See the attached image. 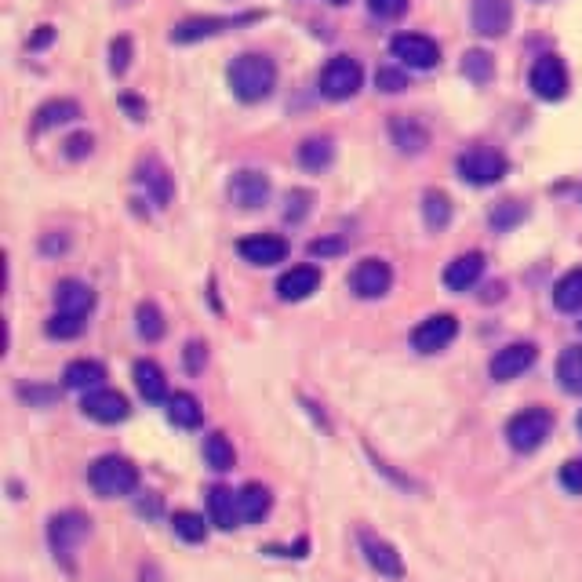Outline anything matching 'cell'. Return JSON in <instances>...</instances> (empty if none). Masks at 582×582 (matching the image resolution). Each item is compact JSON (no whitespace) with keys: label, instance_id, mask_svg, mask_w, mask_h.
I'll list each match as a JSON object with an SVG mask.
<instances>
[{"label":"cell","instance_id":"cell-20","mask_svg":"<svg viewBox=\"0 0 582 582\" xmlns=\"http://www.w3.org/2000/svg\"><path fill=\"white\" fill-rule=\"evenodd\" d=\"M208 510H211V524H219L222 532H230L241 524V506H237V492L215 484L208 492Z\"/></svg>","mask_w":582,"mask_h":582},{"label":"cell","instance_id":"cell-46","mask_svg":"<svg viewBox=\"0 0 582 582\" xmlns=\"http://www.w3.org/2000/svg\"><path fill=\"white\" fill-rule=\"evenodd\" d=\"M328 4H346V0H328Z\"/></svg>","mask_w":582,"mask_h":582},{"label":"cell","instance_id":"cell-38","mask_svg":"<svg viewBox=\"0 0 582 582\" xmlns=\"http://www.w3.org/2000/svg\"><path fill=\"white\" fill-rule=\"evenodd\" d=\"M524 215H528V211H524L521 201H502L499 208L492 211V226L495 230H510V226H517Z\"/></svg>","mask_w":582,"mask_h":582},{"label":"cell","instance_id":"cell-31","mask_svg":"<svg viewBox=\"0 0 582 582\" xmlns=\"http://www.w3.org/2000/svg\"><path fill=\"white\" fill-rule=\"evenodd\" d=\"M204 462H208L215 473H226L233 470V462H237V455H233V444L226 441V433H211L208 441H204Z\"/></svg>","mask_w":582,"mask_h":582},{"label":"cell","instance_id":"cell-18","mask_svg":"<svg viewBox=\"0 0 582 582\" xmlns=\"http://www.w3.org/2000/svg\"><path fill=\"white\" fill-rule=\"evenodd\" d=\"M484 273V255L481 251H466L459 259H452L444 266V288L448 291H470L473 284L481 281Z\"/></svg>","mask_w":582,"mask_h":582},{"label":"cell","instance_id":"cell-49","mask_svg":"<svg viewBox=\"0 0 582 582\" xmlns=\"http://www.w3.org/2000/svg\"><path fill=\"white\" fill-rule=\"evenodd\" d=\"M579 201H582V190H579Z\"/></svg>","mask_w":582,"mask_h":582},{"label":"cell","instance_id":"cell-14","mask_svg":"<svg viewBox=\"0 0 582 582\" xmlns=\"http://www.w3.org/2000/svg\"><path fill=\"white\" fill-rule=\"evenodd\" d=\"M128 397L117 390H91L84 393V415L95 422H106V426H113V422H124L128 419Z\"/></svg>","mask_w":582,"mask_h":582},{"label":"cell","instance_id":"cell-32","mask_svg":"<svg viewBox=\"0 0 582 582\" xmlns=\"http://www.w3.org/2000/svg\"><path fill=\"white\" fill-rule=\"evenodd\" d=\"M332 157H335L332 139H306V142L299 146V161H302V168H310V171L328 168V164H332Z\"/></svg>","mask_w":582,"mask_h":582},{"label":"cell","instance_id":"cell-3","mask_svg":"<svg viewBox=\"0 0 582 582\" xmlns=\"http://www.w3.org/2000/svg\"><path fill=\"white\" fill-rule=\"evenodd\" d=\"M550 430H553V415L546 408H524V412H517L506 422V441H510L513 452L528 455L546 444Z\"/></svg>","mask_w":582,"mask_h":582},{"label":"cell","instance_id":"cell-36","mask_svg":"<svg viewBox=\"0 0 582 582\" xmlns=\"http://www.w3.org/2000/svg\"><path fill=\"white\" fill-rule=\"evenodd\" d=\"M135 317H139V335L146 342H157L164 335V317H161V310H157L153 302H142Z\"/></svg>","mask_w":582,"mask_h":582},{"label":"cell","instance_id":"cell-25","mask_svg":"<svg viewBox=\"0 0 582 582\" xmlns=\"http://www.w3.org/2000/svg\"><path fill=\"white\" fill-rule=\"evenodd\" d=\"M553 306L561 313H579L582 310V270L564 273L561 281L553 284Z\"/></svg>","mask_w":582,"mask_h":582},{"label":"cell","instance_id":"cell-2","mask_svg":"<svg viewBox=\"0 0 582 582\" xmlns=\"http://www.w3.org/2000/svg\"><path fill=\"white\" fill-rule=\"evenodd\" d=\"M88 481L102 499H121V495H131L139 488V470L124 455H102L91 466Z\"/></svg>","mask_w":582,"mask_h":582},{"label":"cell","instance_id":"cell-50","mask_svg":"<svg viewBox=\"0 0 582 582\" xmlns=\"http://www.w3.org/2000/svg\"><path fill=\"white\" fill-rule=\"evenodd\" d=\"M579 328H582V321H579Z\"/></svg>","mask_w":582,"mask_h":582},{"label":"cell","instance_id":"cell-40","mask_svg":"<svg viewBox=\"0 0 582 582\" xmlns=\"http://www.w3.org/2000/svg\"><path fill=\"white\" fill-rule=\"evenodd\" d=\"M375 84H379L382 91H390V95H393V91L408 88V77H404L401 70H393V66H382V70L375 73Z\"/></svg>","mask_w":582,"mask_h":582},{"label":"cell","instance_id":"cell-9","mask_svg":"<svg viewBox=\"0 0 582 582\" xmlns=\"http://www.w3.org/2000/svg\"><path fill=\"white\" fill-rule=\"evenodd\" d=\"M532 91L539 99L546 102H557L568 95V70H564V62L557 55H539L532 66V77H528Z\"/></svg>","mask_w":582,"mask_h":582},{"label":"cell","instance_id":"cell-15","mask_svg":"<svg viewBox=\"0 0 582 582\" xmlns=\"http://www.w3.org/2000/svg\"><path fill=\"white\" fill-rule=\"evenodd\" d=\"M251 19H259V15H222V19H186L179 22L175 30H171V41L175 44H193V41H204V37H215V33L222 30H230V26H241V22H251Z\"/></svg>","mask_w":582,"mask_h":582},{"label":"cell","instance_id":"cell-47","mask_svg":"<svg viewBox=\"0 0 582 582\" xmlns=\"http://www.w3.org/2000/svg\"><path fill=\"white\" fill-rule=\"evenodd\" d=\"M579 433H582V415H579Z\"/></svg>","mask_w":582,"mask_h":582},{"label":"cell","instance_id":"cell-8","mask_svg":"<svg viewBox=\"0 0 582 582\" xmlns=\"http://www.w3.org/2000/svg\"><path fill=\"white\" fill-rule=\"evenodd\" d=\"M393 284L390 262L382 259H361L350 273V291L357 299H382Z\"/></svg>","mask_w":582,"mask_h":582},{"label":"cell","instance_id":"cell-45","mask_svg":"<svg viewBox=\"0 0 582 582\" xmlns=\"http://www.w3.org/2000/svg\"><path fill=\"white\" fill-rule=\"evenodd\" d=\"M342 244L339 241H313L310 244V255H332V251H339Z\"/></svg>","mask_w":582,"mask_h":582},{"label":"cell","instance_id":"cell-5","mask_svg":"<svg viewBox=\"0 0 582 582\" xmlns=\"http://www.w3.org/2000/svg\"><path fill=\"white\" fill-rule=\"evenodd\" d=\"M88 517L77 510H66V513H55L48 524V539H51V550H55V557L59 561L70 564L73 553L81 550V542L88 539Z\"/></svg>","mask_w":582,"mask_h":582},{"label":"cell","instance_id":"cell-37","mask_svg":"<svg viewBox=\"0 0 582 582\" xmlns=\"http://www.w3.org/2000/svg\"><path fill=\"white\" fill-rule=\"evenodd\" d=\"M84 321H88V317H73V313H55L44 332H48L51 339H77V335L84 332Z\"/></svg>","mask_w":582,"mask_h":582},{"label":"cell","instance_id":"cell-26","mask_svg":"<svg viewBox=\"0 0 582 582\" xmlns=\"http://www.w3.org/2000/svg\"><path fill=\"white\" fill-rule=\"evenodd\" d=\"M139 182L153 193V201L157 204L171 201V175H168V168H164L161 161H153V157L150 161H142L139 164Z\"/></svg>","mask_w":582,"mask_h":582},{"label":"cell","instance_id":"cell-23","mask_svg":"<svg viewBox=\"0 0 582 582\" xmlns=\"http://www.w3.org/2000/svg\"><path fill=\"white\" fill-rule=\"evenodd\" d=\"M237 506H241V521L259 524L273 506L270 488H262V484H244L241 492H237Z\"/></svg>","mask_w":582,"mask_h":582},{"label":"cell","instance_id":"cell-7","mask_svg":"<svg viewBox=\"0 0 582 582\" xmlns=\"http://www.w3.org/2000/svg\"><path fill=\"white\" fill-rule=\"evenodd\" d=\"M390 51H393V59L401 62V66H408V70H433V66L441 62L437 41L422 37V33H397L390 41Z\"/></svg>","mask_w":582,"mask_h":582},{"label":"cell","instance_id":"cell-19","mask_svg":"<svg viewBox=\"0 0 582 582\" xmlns=\"http://www.w3.org/2000/svg\"><path fill=\"white\" fill-rule=\"evenodd\" d=\"M317 288H321V270H317V266H291L281 281H277V295H281L284 302L310 299Z\"/></svg>","mask_w":582,"mask_h":582},{"label":"cell","instance_id":"cell-10","mask_svg":"<svg viewBox=\"0 0 582 582\" xmlns=\"http://www.w3.org/2000/svg\"><path fill=\"white\" fill-rule=\"evenodd\" d=\"M357 542H361L364 561L372 564L382 579H401V575H404V561H401V553H397V546H393V542H386L382 535L368 532V528H361Z\"/></svg>","mask_w":582,"mask_h":582},{"label":"cell","instance_id":"cell-16","mask_svg":"<svg viewBox=\"0 0 582 582\" xmlns=\"http://www.w3.org/2000/svg\"><path fill=\"white\" fill-rule=\"evenodd\" d=\"M237 251H241V259L251 262V266H277L288 255V244L277 233H255V237H244L237 244Z\"/></svg>","mask_w":582,"mask_h":582},{"label":"cell","instance_id":"cell-28","mask_svg":"<svg viewBox=\"0 0 582 582\" xmlns=\"http://www.w3.org/2000/svg\"><path fill=\"white\" fill-rule=\"evenodd\" d=\"M77 117H81V106L73 99H51L37 110V131L59 128V124H70V121H77Z\"/></svg>","mask_w":582,"mask_h":582},{"label":"cell","instance_id":"cell-17","mask_svg":"<svg viewBox=\"0 0 582 582\" xmlns=\"http://www.w3.org/2000/svg\"><path fill=\"white\" fill-rule=\"evenodd\" d=\"M230 197H233V204H241L244 211L259 208V204H266V197H270V179H266L262 171H251V168L237 171L230 179Z\"/></svg>","mask_w":582,"mask_h":582},{"label":"cell","instance_id":"cell-39","mask_svg":"<svg viewBox=\"0 0 582 582\" xmlns=\"http://www.w3.org/2000/svg\"><path fill=\"white\" fill-rule=\"evenodd\" d=\"M131 62V41L128 37H117V41L110 44V70L113 73H124Z\"/></svg>","mask_w":582,"mask_h":582},{"label":"cell","instance_id":"cell-1","mask_svg":"<svg viewBox=\"0 0 582 582\" xmlns=\"http://www.w3.org/2000/svg\"><path fill=\"white\" fill-rule=\"evenodd\" d=\"M230 88L241 102H262L270 99L273 88H277V66H273L266 55H241V59L230 66Z\"/></svg>","mask_w":582,"mask_h":582},{"label":"cell","instance_id":"cell-22","mask_svg":"<svg viewBox=\"0 0 582 582\" xmlns=\"http://www.w3.org/2000/svg\"><path fill=\"white\" fill-rule=\"evenodd\" d=\"M59 313H73V317H88L95 306V291L81 281H62L59 284Z\"/></svg>","mask_w":582,"mask_h":582},{"label":"cell","instance_id":"cell-6","mask_svg":"<svg viewBox=\"0 0 582 582\" xmlns=\"http://www.w3.org/2000/svg\"><path fill=\"white\" fill-rule=\"evenodd\" d=\"M361 81H364L361 62L350 59V55H335L321 73V91L332 102H342V99H353L361 91Z\"/></svg>","mask_w":582,"mask_h":582},{"label":"cell","instance_id":"cell-48","mask_svg":"<svg viewBox=\"0 0 582 582\" xmlns=\"http://www.w3.org/2000/svg\"><path fill=\"white\" fill-rule=\"evenodd\" d=\"M121 4H131V0H121Z\"/></svg>","mask_w":582,"mask_h":582},{"label":"cell","instance_id":"cell-35","mask_svg":"<svg viewBox=\"0 0 582 582\" xmlns=\"http://www.w3.org/2000/svg\"><path fill=\"white\" fill-rule=\"evenodd\" d=\"M495 70V62L488 51H466V59H462V73L470 77L473 84H484L488 77H492Z\"/></svg>","mask_w":582,"mask_h":582},{"label":"cell","instance_id":"cell-30","mask_svg":"<svg viewBox=\"0 0 582 582\" xmlns=\"http://www.w3.org/2000/svg\"><path fill=\"white\" fill-rule=\"evenodd\" d=\"M557 379L568 393H582V346H568L557 361Z\"/></svg>","mask_w":582,"mask_h":582},{"label":"cell","instance_id":"cell-12","mask_svg":"<svg viewBox=\"0 0 582 582\" xmlns=\"http://www.w3.org/2000/svg\"><path fill=\"white\" fill-rule=\"evenodd\" d=\"M535 357H539V350H535L532 342H510V346H502L492 357L488 372H492L495 382H510V379H517V375L528 372L535 364Z\"/></svg>","mask_w":582,"mask_h":582},{"label":"cell","instance_id":"cell-27","mask_svg":"<svg viewBox=\"0 0 582 582\" xmlns=\"http://www.w3.org/2000/svg\"><path fill=\"white\" fill-rule=\"evenodd\" d=\"M66 386L70 390H84V393H91V390H99L102 386V379H106V368H102L99 361H73L70 368H66Z\"/></svg>","mask_w":582,"mask_h":582},{"label":"cell","instance_id":"cell-42","mask_svg":"<svg viewBox=\"0 0 582 582\" xmlns=\"http://www.w3.org/2000/svg\"><path fill=\"white\" fill-rule=\"evenodd\" d=\"M368 8H372V15H379V19H397V15L408 8V0H368Z\"/></svg>","mask_w":582,"mask_h":582},{"label":"cell","instance_id":"cell-33","mask_svg":"<svg viewBox=\"0 0 582 582\" xmlns=\"http://www.w3.org/2000/svg\"><path fill=\"white\" fill-rule=\"evenodd\" d=\"M422 219L430 230H444L448 222H452V201L444 197V193H426V201H422Z\"/></svg>","mask_w":582,"mask_h":582},{"label":"cell","instance_id":"cell-34","mask_svg":"<svg viewBox=\"0 0 582 582\" xmlns=\"http://www.w3.org/2000/svg\"><path fill=\"white\" fill-rule=\"evenodd\" d=\"M171 528H175V535L186 542H204L208 539V524H204L201 513H190V510H179L175 517H171Z\"/></svg>","mask_w":582,"mask_h":582},{"label":"cell","instance_id":"cell-13","mask_svg":"<svg viewBox=\"0 0 582 582\" xmlns=\"http://www.w3.org/2000/svg\"><path fill=\"white\" fill-rule=\"evenodd\" d=\"M513 22L510 0H473V30L481 37H502Z\"/></svg>","mask_w":582,"mask_h":582},{"label":"cell","instance_id":"cell-21","mask_svg":"<svg viewBox=\"0 0 582 582\" xmlns=\"http://www.w3.org/2000/svg\"><path fill=\"white\" fill-rule=\"evenodd\" d=\"M390 135H393V142H397V150L412 153V157L430 146V131L422 128L415 117H393V121H390Z\"/></svg>","mask_w":582,"mask_h":582},{"label":"cell","instance_id":"cell-4","mask_svg":"<svg viewBox=\"0 0 582 582\" xmlns=\"http://www.w3.org/2000/svg\"><path fill=\"white\" fill-rule=\"evenodd\" d=\"M455 171H459L462 182L470 186H495V182L510 171V161L502 157L499 150H488V146H473L455 161Z\"/></svg>","mask_w":582,"mask_h":582},{"label":"cell","instance_id":"cell-41","mask_svg":"<svg viewBox=\"0 0 582 582\" xmlns=\"http://www.w3.org/2000/svg\"><path fill=\"white\" fill-rule=\"evenodd\" d=\"M561 484L572 495H582V459H568L561 466Z\"/></svg>","mask_w":582,"mask_h":582},{"label":"cell","instance_id":"cell-43","mask_svg":"<svg viewBox=\"0 0 582 582\" xmlns=\"http://www.w3.org/2000/svg\"><path fill=\"white\" fill-rule=\"evenodd\" d=\"M204 361H208L204 346H201V342H190V346H186V364H190V372H201Z\"/></svg>","mask_w":582,"mask_h":582},{"label":"cell","instance_id":"cell-29","mask_svg":"<svg viewBox=\"0 0 582 582\" xmlns=\"http://www.w3.org/2000/svg\"><path fill=\"white\" fill-rule=\"evenodd\" d=\"M135 386L146 401H164L168 397V382H164V372L153 361H139L135 364Z\"/></svg>","mask_w":582,"mask_h":582},{"label":"cell","instance_id":"cell-11","mask_svg":"<svg viewBox=\"0 0 582 582\" xmlns=\"http://www.w3.org/2000/svg\"><path fill=\"white\" fill-rule=\"evenodd\" d=\"M459 335V321H455L452 313H437V317H426L412 332V346L419 353H441L448 350Z\"/></svg>","mask_w":582,"mask_h":582},{"label":"cell","instance_id":"cell-44","mask_svg":"<svg viewBox=\"0 0 582 582\" xmlns=\"http://www.w3.org/2000/svg\"><path fill=\"white\" fill-rule=\"evenodd\" d=\"M66 153H70V157H84V153H91V135H73V139L66 142Z\"/></svg>","mask_w":582,"mask_h":582},{"label":"cell","instance_id":"cell-24","mask_svg":"<svg viewBox=\"0 0 582 582\" xmlns=\"http://www.w3.org/2000/svg\"><path fill=\"white\" fill-rule=\"evenodd\" d=\"M168 419L182 430H193V426H201L204 408L193 393H175V397H168Z\"/></svg>","mask_w":582,"mask_h":582}]
</instances>
